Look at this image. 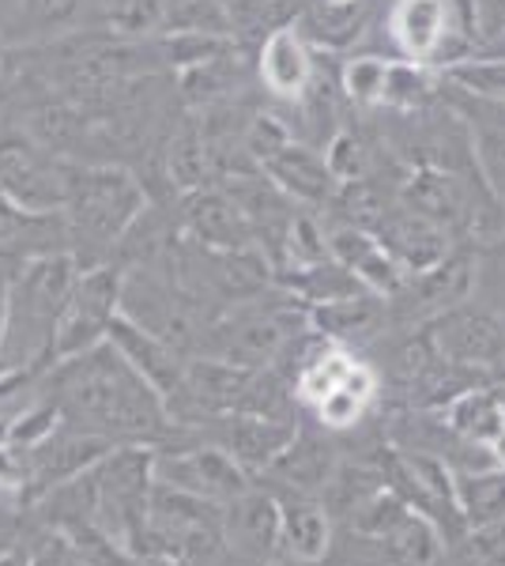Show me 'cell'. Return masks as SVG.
<instances>
[{
	"mask_svg": "<svg viewBox=\"0 0 505 566\" xmlns=\"http://www.w3.org/2000/svg\"><path fill=\"white\" fill-rule=\"evenodd\" d=\"M42 389L57 400L64 423L117 446H167L178 434L162 392L109 340L53 363Z\"/></svg>",
	"mask_w": 505,
	"mask_h": 566,
	"instance_id": "cell-1",
	"label": "cell"
},
{
	"mask_svg": "<svg viewBox=\"0 0 505 566\" xmlns=\"http://www.w3.org/2000/svg\"><path fill=\"white\" fill-rule=\"evenodd\" d=\"M151 205L144 178L122 163H72L69 197L61 208L64 245L80 269L114 258L117 242Z\"/></svg>",
	"mask_w": 505,
	"mask_h": 566,
	"instance_id": "cell-2",
	"label": "cell"
},
{
	"mask_svg": "<svg viewBox=\"0 0 505 566\" xmlns=\"http://www.w3.org/2000/svg\"><path fill=\"white\" fill-rule=\"evenodd\" d=\"M80 261L69 250L31 253L12 280L8 295L0 370H50L57 322L80 280Z\"/></svg>",
	"mask_w": 505,
	"mask_h": 566,
	"instance_id": "cell-3",
	"label": "cell"
},
{
	"mask_svg": "<svg viewBox=\"0 0 505 566\" xmlns=\"http://www.w3.org/2000/svg\"><path fill=\"white\" fill-rule=\"evenodd\" d=\"M381 27L392 57L434 72L456 69L483 45L475 0H392Z\"/></svg>",
	"mask_w": 505,
	"mask_h": 566,
	"instance_id": "cell-4",
	"label": "cell"
},
{
	"mask_svg": "<svg viewBox=\"0 0 505 566\" xmlns=\"http://www.w3.org/2000/svg\"><path fill=\"white\" fill-rule=\"evenodd\" d=\"M72 163L76 159L42 148L15 125L0 129V193L27 216H61Z\"/></svg>",
	"mask_w": 505,
	"mask_h": 566,
	"instance_id": "cell-5",
	"label": "cell"
},
{
	"mask_svg": "<svg viewBox=\"0 0 505 566\" xmlns=\"http://www.w3.org/2000/svg\"><path fill=\"white\" fill-rule=\"evenodd\" d=\"M475 287H480V253L467 250V245H456L449 258L422 272H411L408 280L400 283L397 295L385 298V310H389V325L400 328H422L434 317L449 314L453 306L472 303Z\"/></svg>",
	"mask_w": 505,
	"mask_h": 566,
	"instance_id": "cell-6",
	"label": "cell"
},
{
	"mask_svg": "<svg viewBox=\"0 0 505 566\" xmlns=\"http://www.w3.org/2000/svg\"><path fill=\"white\" fill-rule=\"evenodd\" d=\"M122 291H125L122 264L106 261L80 272L69 306H64L57 322V336H53V363L72 359V355L91 352L109 340V325L122 314Z\"/></svg>",
	"mask_w": 505,
	"mask_h": 566,
	"instance_id": "cell-7",
	"label": "cell"
},
{
	"mask_svg": "<svg viewBox=\"0 0 505 566\" xmlns=\"http://www.w3.org/2000/svg\"><path fill=\"white\" fill-rule=\"evenodd\" d=\"M253 476L238 464L223 446L197 442V446H155V483H170L189 495H200L215 506L245 495Z\"/></svg>",
	"mask_w": 505,
	"mask_h": 566,
	"instance_id": "cell-8",
	"label": "cell"
},
{
	"mask_svg": "<svg viewBox=\"0 0 505 566\" xmlns=\"http://www.w3.org/2000/svg\"><path fill=\"white\" fill-rule=\"evenodd\" d=\"M422 328H427L430 344L442 359L456 363V367L483 370L498 381V370L505 363V322L494 310L464 303Z\"/></svg>",
	"mask_w": 505,
	"mask_h": 566,
	"instance_id": "cell-9",
	"label": "cell"
},
{
	"mask_svg": "<svg viewBox=\"0 0 505 566\" xmlns=\"http://www.w3.org/2000/svg\"><path fill=\"white\" fill-rule=\"evenodd\" d=\"M109 0H12L4 45H45L80 31H106Z\"/></svg>",
	"mask_w": 505,
	"mask_h": 566,
	"instance_id": "cell-10",
	"label": "cell"
},
{
	"mask_svg": "<svg viewBox=\"0 0 505 566\" xmlns=\"http://www.w3.org/2000/svg\"><path fill=\"white\" fill-rule=\"evenodd\" d=\"M317 50L302 39L295 23L275 27V31L253 50V69H256V91L264 95V103L272 106H291L302 98V91L309 87V80L317 76Z\"/></svg>",
	"mask_w": 505,
	"mask_h": 566,
	"instance_id": "cell-11",
	"label": "cell"
},
{
	"mask_svg": "<svg viewBox=\"0 0 505 566\" xmlns=\"http://www.w3.org/2000/svg\"><path fill=\"white\" fill-rule=\"evenodd\" d=\"M109 450H117V442H109L103 434H91L84 427H72L61 419V427L45 442L27 450L31 461V488H27V506L39 502L45 491L61 488L64 480L80 476V472L95 469Z\"/></svg>",
	"mask_w": 505,
	"mask_h": 566,
	"instance_id": "cell-12",
	"label": "cell"
},
{
	"mask_svg": "<svg viewBox=\"0 0 505 566\" xmlns=\"http://www.w3.org/2000/svg\"><path fill=\"white\" fill-rule=\"evenodd\" d=\"M219 536L245 566H264L283 552L280 544V502L272 491L250 488L231 499L219 517Z\"/></svg>",
	"mask_w": 505,
	"mask_h": 566,
	"instance_id": "cell-13",
	"label": "cell"
},
{
	"mask_svg": "<svg viewBox=\"0 0 505 566\" xmlns=\"http://www.w3.org/2000/svg\"><path fill=\"white\" fill-rule=\"evenodd\" d=\"M173 216H178L181 234L204 250H250L256 245L245 216L238 212L234 197L219 181L173 200Z\"/></svg>",
	"mask_w": 505,
	"mask_h": 566,
	"instance_id": "cell-14",
	"label": "cell"
},
{
	"mask_svg": "<svg viewBox=\"0 0 505 566\" xmlns=\"http://www.w3.org/2000/svg\"><path fill=\"white\" fill-rule=\"evenodd\" d=\"M208 423H211V442L223 446L250 476H264L275 464V458L291 446V438L298 434L295 419H269L250 412L215 416Z\"/></svg>",
	"mask_w": 505,
	"mask_h": 566,
	"instance_id": "cell-15",
	"label": "cell"
},
{
	"mask_svg": "<svg viewBox=\"0 0 505 566\" xmlns=\"http://www.w3.org/2000/svg\"><path fill=\"white\" fill-rule=\"evenodd\" d=\"M374 234H378V242L397 258V264L408 272V276L411 272L430 269V264H438L461 245L449 231H442L438 223H430L427 216H419V212H411L408 205H400L397 197H392V205L385 208V216L374 223Z\"/></svg>",
	"mask_w": 505,
	"mask_h": 566,
	"instance_id": "cell-16",
	"label": "cell"
},
{
	"mask_svg": "<svg viewBox=\"0 0 505 566\" xmlns=\"http://www.w3.org/2000/svg\"><path fill=\"white\" fill-rule=\"evenodd\" d=\"M261 170L295 200V205L314 208V212H328V205H333L339 193V181L333 178V170H328L325 151L306 140H287L280 151L261 163Z\"/></svg>",
	"mask_w": 505,
	"mask_h": 566,
	"instance_id": "cell-17",
	"label": "cell"
},
{
	"mask_svg": "<svg viewBox=\"0 0 505 566\" xmlns=\"http://www.w3.org/2000/svg\"><path fill=\"white\" fill-rule=\"evenodd\" d=\"M109 344H114L117 352L125 355L128 363H133L136 370L144 374V378L151 381L155 389L162 392V400L178 397L181 381H186V367L192 355H186L181 348H173L170 340H162V336L148 333L144 325H136L133 317L117 314L114 325H109Z\"/></svg>",
	"mask_w": 505,
	"mask_h": 566,
	"instance_id": "cell-18",
	"label": "cell"
},
{
	"mask_svg": "<svg viewBox=\"0 0 505 566\" xmlns=\"http://www.w3.org/2000/svg\"><path fill=\"white\" fill-rule=\"evenodd\" d=\"M306 317L320 340L339 344V348H355V344L385 333V325H389L385 298L374 291H355V295L333 298V303L306 306Z\"/></svg>",
	"mask_w": 505,
	"mask_h": 566,
	"instance_id": "cell-19",
	"label": "cell"
},
{
	"mask_svg": "<svg viewBox=\"0 0 505 566\" xmlns=\"http://www.w3.org/2000/svg\"><path fill=\"white\" fill-rule=\"evenodd\" d=\"M280 502V544L295 563H325L333 547V514L302 491H272Z\"/></svg>",
	"mask_w": 505,
	"mask_h": 566,
	"instance_id": "cell-20",
	"label": "cell"
},
{
	"mask_svg": "<svg viewBox=\"0 0 505 566\" xmlns=\"http://www.w3.org/2000/svg\"><path fill=\"white\" fill-rule=\"evenodd\" d=\"M333 472H336V461H333L328 442H320V438L306 434L298 427V434L291 438V446L280 453V458H275V464L264 472V476L280 480L283 491H302V495H314V491L328 488Z\"/></svg>",
	"mask_w": 505,
	"mask_h": 566,
	"instance_id": "cell-21",
	"label": "cell"
},
{
	"mask_svg": "<svg viewBox=\"0 0 505 566\" xmlns=\"http://www.w3.org/2000/svg\"><path fill=\"white\" fill-rule=\"evenodd\" d=\"M438 416H442V423L456 438L475 442V446H491L494 438L505 431V416H502V405H498V392H494V386H475V389L461 392V397L449 400Z\"/></svg>",
	"mask_w": 505,
	"mask_h": 566,
	"instance_id": "cell-22",
	"label": "cell"
},
{
	"mask_svg": "<svg viewBox=\"0 0 505 566\" xmlns=\"http://www.w3.org/2000/svg\"><path fill=\"white\" fill-rule=\"evenodd\" d=\"M453 488L467 528L505 525V469L453 472Z\"/></svg>",
	"mask_w": 505,
	"mask_h": 566,
	"instance_id": "cell-23",
	"label": "cell"
},
{
	"mask_svg": "<svg viewBox=\"0 0 505 566\" xmlns=\"http://www.w3.org/2000/svg\"><path fill=\"white\" fill-rule=\"evenodd\" d=\"M374 544H381L385 563L389 566H442L449 552L442 533L422 514H415V510H411L389 536H381V541H374Z\"/></svg>",
	"mask_w": 505,
	"mask_h": 566,
	"instance_id": "cell-24",
	"label": "cell"
},
{
	"mask_svg": "<svg viewBox=\"0 0 505 566\" xmlns=\"http://www.w3.org/2000/svg\"><path fill=\"white\" fill-rule=\"evenodd\" d=\"M320 151H325V163L339 186H351V181H366L378 175V144L351 122L339 125Z\"/></svg>",
	"mask_w": 505,
	"mask_h": 566,
	"instance_id": "cell-25",
	"label": "cell"
},
{
	"mask_svg": "<svg viewBox=\"0 0 505 566\" xmlns=\"http://www.w3.org/2000/svg\"><path fill=\"white\" fill-rule=\"evenodd\" d=\"M336 76L347 106L362 109V114H381L385 76H389V57L385 53H347Z\"/></svg>",
	"mask_w": 505,
	"mask_h": 566,
	"instance_id": "cell-26",
	"label": "cell"
},
{
	"mask_svg": "<svg viewBox=\"0 0 505 566\" xmlns=\"http://www.w3.org/2000/svg\"><path fill=\"white\" fill-rule=\"evenodd\" d=\"M453 87L467 91L475 98H491V103H505V61L494 57H467L456 69L445 72Z\"/></svg>",
	"mask_w": 505,
	"mask_h": 566,
	"instance_id": "cell-27",
	"label": "cell"
},
{
	"mask_svg": "<svg viewBox=\"0 0 505 566\" xmlns=\"http://www.w3.org/2000/svg\"><path fill=\"white\" fill-rule=\"evenodd\" d=\"M453 566H505V525L467 528L461 544L449 547Z\"/></svg>",
	"mask_w": 505,
	"mask_h": 566,
	"instance_id": "cell-28",
	"label": "cell"
},
{
	"mask_svg": "<svg viewBox=\"0 0 505 566\" xmlns=\"http://www.w3.org/2000/svg\"><path fill=\"white\" fill-rule=\"evenodd\" d=\"M27 566H87L80 547L61 528H42L27 547Z\"/></svg>",
	"mask_w": 505,
	"mask_h": 566,
	"instance_id": "cell-29",
	"label": "cell"
},
{
	"mask_svg": "<svg viewBox=\"0 0 505 566\" xmlns=\"http://www.w3.org/2000/svg\"><path fill=\"white\" fill-rule=\"evenodd\" d=\"M491 453H494V461H498V469H505V431L491 442Z\"/></svg>",
	"mask_w": 505,
	"mask_h": 566,
	"instance_id": "cell-30",
	"label": "cell"
},
{
	"mask_svg": "<svg viewBox=\"0 0 505 566\" xmlns=\"http://www.w3.org/2000/svg\"><path fill=\"white\" fill-rule=\"evenodd\" d=\"M8 442H12V416L0 412V446H8Z\"/></svg>",
	"mask_w": 505,
	"mask_h": 566,
	"instance_id": "cell-31",
	"label": "cell"
},
{
	"mask_svg": "<svg viewBox=\"0 0 505 566\" xmlns=\"http://www.w3.org/2000/svg\"><path fill=\"white\" fill-rule=\"evenodd\" d=\"M494 392H498V405H502V416H505V381H494Z\"/></svg>",
	"mask_w": 505,
	"mask_h": 566,
	"instance_id": "cell-32",
	"label": "cell"
},
{
	"mask_svg": "<svg viewBox=\"0 0 505 566\" xmlns=\"http://www.w3.org/2000/svg\"><path fill=\"white\" fill-rule=\"evenodd\" d=\"M4 57H8V45H4V42H0V76H4V65H8V61H4Z\"/></svg>",
	"mask_w": 505,
	"mask_h": 566,
	"instance_id": "cell-33",
	"label": "cell"
},
{
	"mask_svg": "<svg viewBox=\"0 0 505 566\" xmlns=\"http://www.w3.org/2000/svg\"><path fill=\"white\" fill-rule=\"evenodd\" d=\"M498 381H505V363H502V370H498Z\"/></svg>",
	"mask_w": 505,
	"mask_h": 566,
	"instance_id": "cell-34",
	"label": "cell"
}]
</instances>
